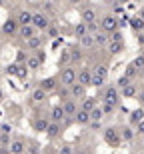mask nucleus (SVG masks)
Wrapping results in <instances>:
<instances>
[{"label":"nucleus","mask_w":144,"mask_h":154,"mask_svg":"<svg viewBox=\"0 0 144 154\" xmlns=\"http://www.w3.org/2000/svg\"><path fill=\"white\" fill-rule=\"evenodd\" d=\"M120 90H118V86L116 84H106L100 90V94H98V100L100 102H104V104H112V106H120Z\"/></svg>","instance_id":"1"},{"label":"nucleus","mask_w":144,"mask_h":154,"mask_svg":"<svg viewBox=\"0 0 144 154\" xmlns=\"http://www.w3.org/2000/svg\"><path fill=\"white\" fill-rule=\"evenodd\" d=\"M98 26H100V30L102 32H106V34H112V32H116V30H120V22H118V18L112 14V12H106V14H102V16L98 18Z\"/></svg>","instance_id":"2"},{"label":"nucleus","mask_w":144,"mask_h":154,"mask_svg":"<svg viewBox=\"0 0 144 154\" xmlns=\"http://www.w3.org/2000/svg\"><path fill=\"white\" fill-rule=\"evenodd\" d=\"M102 138H104V142L108 144L110 148H120L122 146V134H120V128H118V126H108V128H104Z\"/></svg>","instance_id":"3"},{"label":"nucleus","mask_w":144,"mask_h":154,"mask_svg":"<svg viewBox=\"0 0 144 154\" xmlns=\"http://www.w3.org/2000/svg\"><path fill=\"white\" fill-rule=\"evenodd\" d=\"M76 74H78V68L76 66H66V68H60L58 70V80L62 86H72L76 82Z\"/></svg>","instance_id":"4"},{"label":"nucleus","mask_w":144,"mask_h":154,"mask_svg":"<svg viewBox=\"0 0 144 154\" xmlns=\"http://www.w3.org/2000/svg\"><path fill=\"white\" fill-rule=\"evenodd\" d=\"M50 24H52V22H50V16H46L42 10L32 12V26H34L38 32H46Z\"/></svg>","instance_id":"5"},{"label":"nucleus","mask_w":144,"mask_h":154,"mask_svg":"<svg viewBox=\"0 0 144 154\" xmlns=\"http://www.w3.org/2000/svg\"><path fill=\"white\" fill-rule=\"evenodd\" d=\"M98 12H96V8H94L92 4H84L80 8V20L84 24H88V26H90V24H98Z\"/></svg>","instance_id":"6"},{"label":"nucleus","mask_w":144,"mask_h":154,"mask_svg":"<svg viewBox=\"0 0 144 154\" xmlns=\"http://www.w3.org/2000/svg\"><path fill=\"white\" fill-rule=\"evenodd\" d=\"M48 102V94L42 90L40 86H34L28 94V104L30 106H42V104Z\"/></svg>","instance_id":"7"},{"label":"nucleus","mask_w":144,"mask_h":154,"mask_svg":"<svg viewBox=\"0 0 144 154\" xmlns=\"http://www.w3.org/2000/svg\"><path fill=\"white\" fill-rule=\"evenodd\" d=\"M18 30H20V24L16 22V18H6L2 28H0V34L8 36V38H14V36H18Z\"/></svg>","instance_id":"8"},{"label":"nucleus","mask_w":144,"mask_h":154,"mask_svg":"<svg viewBox=\"0 0 144 154\" xmlns=\"http://www.w3.org/2000/svg\"><path fill=\"white\" fill-rule=\"evenodd\" d=\"M36 86H40L46 94H52V92H56L60 88V80H58V76H46V78H42Z\"/></svg>","instance_id":"9"},{"label":"nucleus","mask_w":144,"mask_h":154,"mask_svg":"<svg viewBox=\"0 0 144 154\" xmlns=\"http://www.w3.org/2000/svg\"><path fill=\"white\" fill-rule=\"evenodd\" d=\"M42 62H44V52L38 50V52H30L28 60H26V68L30 72H36V70H40Z\"/></svg>","instance_id":"10"},{"label":"nucleus","mask_w":144,"mask_h":154,"mask_svg":"<svg viewBox=\"0 0 144 154\" xmlns=\"http://www.w3.org/2000/svg\"><path fill=\"white\" fill-rule=\"evenodd\" d=\"M76 82L82 84L84 88L92 86V68L90 66H80L78 68V74H76Z\"/></svg>","instance_id":"11"},{"label":"nucleus","mask_w":144,"mask_h":154,"mask_svg":"<svg viewBox=\"0 0 144 154\" xmlns=\"http://www.w3.org/2000/svg\"><path fill=\"white\" fill-rule=\"evenodd\" d=\"M48 118H50V122H58V124H64V122L68 120V116H66V112H64L62 104H54V106L48 110Z\"/></svg>","instance_id":"12"},{"label":"nucleus","mask_w":144,"mask_h":154,"mask_svg":"<svg viewBox=\"0 0 144 154\" xmlns=\"http://www.w3.org/2000/svg\"><path fill=\"white\" fill-rule=\"evenodd\" d=\"M26 146H28V142L24 138L12 136L10 144H8V150H10V154H26Z\"/></svg>","instance_id":"13"},{"label":"nucleus","mask_w":144,"mask_h":154,"mask_svg":"<svg viewBox=\"0 0 144 154\" xmlns=\"http://www.w3.org/2000/svg\"><path fill=\"white\" fill-rule=\"evenodd\" d=\"M6 74L8 76H18V78H26L28 74V68L24 64H18V62H12L6 66Z\"/></svg>","instance_id":"14"},{"label":"nucleus","mask_w":144,"mask_h":154,"mask_svg":"<svg viewBox=\"0 0 144 154\" xmlns=\"http://www.w3.org/2000/svg\"><path fill=\"white\" fill-rule=\"evenodd\" d=\"M48 124H50L48 116H34V118H30V126H32L34 132H46Z\"/></svg>","instance_id":"15"},{"label":"nucleus","mask_w":144,"mask_h":154,"mask_svg":"<svg viewBox=\"0 0 144 154\" xmlns=\"http://www.w3.org/2000/svg\"><path fill=\"white\" fill-rule=\"evenodd\" d=\"M60 104H62V108H64V112H66L68 118H74V114L78 112V108H80V104L76 102L74 98H68V100H64V102H60Z\"/></svg>","instance_id":"16"},{"label":"nucleus","mask_w":144,"mask_h":154,"mask_svg":"<svg viewBox=\"0 0 144 154\" xmlns=\"http://www.w3.org/2000/svg\"><path fill=\"white\" fill-rule=\"evenodd\" d=\"M106 50H108L110 56H118V54H122V52L126 50V44H124V40H122V42H118V40H110L108 46H106Z\"/></svg>","instance_id":"17"},{"label":"nucleus","mask_w":144,"mask_h":154,"mask_svg":"<svg viewBox=\"0 0 144 154\" xmlns=\"http://www.w3.org/2000/svg\"><path fill=\"white\" fill-rule=\"evenodd\" d=\"M62 132H64V124H58V122H50L44 134H46V136L50 138V140H54V138L62 136Z\"/></svg>","instance_id":"18"},{"label":"nucleus","mask_w":144,"mask_h":154,"mask_svg":"<svg viewBox=\"0 0 144 154\" xmlns=\"http://www.w3.org/2000/svg\"><path fill=\"white\" fill-rule=\"evenodd\" d=\"M36 32H38V30H36L32 24H26V26H20L18 36H20V40H22V42H28L30 38H34V36H36Z\"/></svg>","instance_id":"19"},{"label":"nucleus","mask_w":144,"mask_h":154,"mask_svg":"<svg viewBox=\"0 0 144 154\" xmlns=\"http://www.w3.org/2000/svg\"><path fill=\"white\" fill-rule=\"evenodd\" d=\"M70 98H74L76 102H80L82 98H86V88L82 84H78V82H74L70 86Z\"/></svg>","instance_id":"20"},{"label":"nucleus","mask_w":144,"mask_h":154,"mask_svg":"<svg viewBox=\"0 0 144 154\" xmlns=\"http://www.w3.org/2000/svg\"><path fill=\"white\" fill-rule=\"evenodd\" d=\"M142 120H144V108H142V106H138L136 110H132V112H130V118H128V126L136 128V126H138Z\"/></svg>","instance_id":"21"},{"label":"nucleus","mask_w":144,"mask_h":154,"mask_svg":"<svg viewBox=\"0 0 144 154\" xmlns=\"http://www.w3.org/2000/svg\"><path fill=\"white\" fill-rule=\"evenodd\" d=\"M90 122H92V118H90V112L78 108V112L74 114V124H78V126H88Z\"/></svg>","instance_id":"22"},{"label":"nucleus","mask_w":144,"mask_h":154,"mask_svg":"<svg viewBox=\"0 0 144 154\" xmlns=\"http://www.w3.org/2000/svg\"><path fill=\"white\" fill-rule=\"evenodd\" d=\"M120 134H122V142H126V144L134 142V138L138 136V134H136V128H132V126H122Z\"/></svg>","instance_id":"23"},{"label":"nucleus","mask_w":144,"mask_h":154,"mask_svg":"<svg viewBox=\"0 0 144 154\" xmlns=\"http://www.w3.org/2000/svg\"><path fill=\"white\" fill-rule=\"evenodd\" d=\"M16 22L20 24V26H26V24H32V12L26 10V8H22V10H18L16 16Z\"/></svg>","instance_id":"24"},{"label":"nucleus","mask_w":144,"mask_h":154,"mask_svg":"<svg viewBox=\"0 0 144 154\" xmlns=\"http://www.w3.org/2000/svg\"><path fill=\"white\" fill-rule=\"evenodd\" d=\"M98 104H100V100L94 96H86V98H82L80 100V108L82 110H86V112H92L94 108H96Z\"/></svg>","instance_id":"25"},{"label":"nucleus","mask_w":144,"mask_h":154,"mask_svg":"<svg viewBox=\"0 0 144 154\" xmlns=\"http://www.w3.org/2000/svg\"><path fill=\"white\" fill-rule=\"evenodd\" d=\"M58 68H66V66H72V56H70V48H64L58 56Z\"/></svg>","instance_id":"26"},{"label":"nucleus","mask_w":144,"mask_h":154,"mask_svg":"<svg viewBox=\"0 0 144 154\" xmlns=\"http://www.w3.org/2000/svg\"><path fill=\"white\" fill-rule=\"evenodd\" d=\"M108 42H110V36L106 34V32L98 30L96 34H94V46H96V48H106Z\"/></svg>","instance_id":"27"},{"label":"nucleus","mask_w":144,"mask_h":154,"mask_svg":"<svg viewBox=\"0 0 144 154\" xmlns=\"http://www.w3.org/2000/svg\"><path fill=\"white\" fill-rule=\"evenodd\" d=\"M24 44H26V48H28V52H38V50L42 48V44H44V38L36 34L34 38H30L28 42H24Z\"/></svg>","instance_id":"28"},{"label":"nucleus","mask_w":144,"mask_h":154,"mask_svg":"<svg viewBox=\"0 0 144 154\" xmlns=\"http://www.w3.org/2000/svg\"><path fill=\"white\" fill-rule=\"evenodd\" d=\"M136 94H138V84H128L124 86V88H120V96L122 98H136Z\"/></svg>","instance_id":"29"},{"label":"nucleus","mask_w":144,"mask_h":154,"mask_svg":"<svg viewBox=\"0 0 144 154\" xmlns=\"http://www.w3.org/2000/svg\"><path fill=\"white\" fill-rule=\"evenodd\" d=\"M128 26H130V28H132L134 32H136V34H140V32H144V20H142V18L138 16V14L130 18V22H128Z\"/></svg>","instance_id":"30"},{"label":"nucleus","mask_w":144,"mask_h":154,"mask_svg":"<svg viewBox=\"0 0 144 154\" xmlns=\"http://www.w3.org/2000/svg\"><path fill=\"white\" fill-rule=\"evenodd\" d=\"M92 74H96V76H102V78H108V74H110L108 64H104V62H100V64H94Z\"/></svg>","instance_id":"31"},{"label":"nucleus","mask_w":144,"mask_h":154,"mask_svg":"<svg viewBox=\"0 0 144 154\" xmlns=\"http://www.w3.org/2000/svg\"><path fill=\"white\" fill-rule=\"evenodd\" d=\"M78 46H80L82 50H90V48H94V34L82 36V38L78 40Z\"/></svg>","instance_id":"32"},{"label":"nucleus","mask_w":144,"mask_h":154,"mask_svg":"<svg viewBox=\"0 0 144 154\" xmlns=\"http://www.w3.org/2000/svg\"><path fill=\"white\" fill-rule=\"evenodd\" d=\"M86 34H90V30H88V24H84V22L80 20V22H78V24L74 26V36H76L78 40H80L82 36H86Z\"/></svg>","instance_id":"33"},{"label":"nucleus","mask_w":144,"mask_h":154,"mask_svg":"<svg viewBox=\"0 0 144 154\" xmlns=\"http://www.w3.org/2000/svg\"><path fill=\"white\" fill-rule=\"evenodd\" d=\"M70 56H72V66H76L78 62H82V48L80 46H74V48H70Z\"/></svg>","instance_id":"34"},{"label":"nucleus","mask_w":144,"mask_h":154,"mask_svg":"<svg viewBox=\"0 0 144 154\" xmlns=\"http://www.w3.org/2000/svg\"><path fill=\"white\" fill-rule=\"evenodd\" d=\"M122 76H126L128 80H132V82H134V80H136V78L140 76V70H136V68L132 66V64H128L126 68H124V74H122Z\"/></svg>","instance_id":"35"},{"label":"nucleus","mask_w":144,"mask_h":154,"mask_svg":"<svg viewBox=\"0 0 144 154\" xmlns=\"http://www.w3.org/2000/svg\"><path fill=\"white\" fill-rule=\"evenodd\" d=\"M90 118H92V122H102L106 116H104V112H102V108H100V104H98L96 108L90 112Z\"/></svg>","instance_id":"36"},{"label":"nucleus","mask_w":144,"mask_h":154,"mask_svg":"<svg viewBox=\"0 0 144 154\" xmlns=\"http://www.w3.org/2000/svg\"><path fill=\"white\" fill-rule=\"evenodd\" d=\"M56 94H58V98H60V102L68 100V98H70V86H62V84H60V88L56 90Z\"/></svg>","instance_id":"37"},{"label":"nucleus","mask_w":144,"mask_h":154,"mask_svg":"<svg viewBox=\"0 0 144 154\" xmlns=\"http://www.w3.org/2000/svg\"><path fill=\"white\" fill-rule=\"evenodd\" d=\"M106 80H108V78H102V76L92 74V86L96 88V90H102L104 86H106Z\"/></svg>","instance_id":"38"},{"label":"nucleus","mask_w":144,"mask_h":154,"mask_svg":"<svg viewBox=\"0 0 144 154\" xmlns=\"http://www.w3.org/2000/svg\"><path fill=\"white\" fill-rule=\"evenodd\" d=\"M26 154H42L40 152V144L36 142V140L28 142V146H26Z\"/></svg>","instance_id":"39"},{"label":"nucleus","mask_w":144,"mask_h":154,"mask_svg":"<svg viewBox=\"0 0 144 154\" xmlns=\"http://www.w3.org/2000/svg\"><path fill=\"white\" fill-rule=\"evenodd\" d=\"M130 64H132L136 70H140V72H142V70H144V52H142V54H138V56L134 58Z\"/></svg>","instance_id":"40"},{"label":"nucleus","mask_w":144,"mask_h":154,"mask_svg":"<svg viewBox=\"0 0 144 154\" xmlns=\"http://www.w3.org/2000/svg\"><path fill=\"white\" fill-rule=\"evenodd\" d=\"M100 108H102L104 116H112V114L116 112V106H112V104H104V102H100Z\"/></svg>","instance_id":"41"},{"label":"nucleus","mask_w":144,"mask_h":154,"mask_svg":"<svg viewBox=\"0 0 144 154\" xmlns=\"http://www.w3.org/2000/svg\"><path fill=\"white\" fill-rule=\"evenodd\" d=\"M28 56H30V52H26V50H18L16 62H18V64H24V66H26V60H28Z\"/></svg>","instance_id":"42"},{"label":"nucleus","mask_w":144,"mask_h":154,"mask_svg":"<svg viewBox=\"0 0 144 154\" xmlns=\"http://www.w3.org/2000/svg\"><path fill=\"white\" fill-rule=\"evenodd\" d=\"M112 14H114L116 18L124 16V6H122V4H118V2H116V4H112Z\"/></svg>","instance_id":"43"},{"label":"nucleus","mask_w":144,"mask_h":154,"mask_svg":"<svg viewBox=\"0 0 144 154\" xmlns=\"http://www.w3.org/2000/svg\"><path fill=\"white\" fill-rule=\"evenodd\" d=\"M56 154H74V148L70 146V144H62L60 148H58V152Z\"/></svg>","instance_id":"44"},{"label":"nucleus","mask_w":144,"mask_h":154,"mask_svg":"<svg viewBox=\"0 0 144 154\" xmlns=\"http://www.w3.org/2000/svg\"><path fill=\"white\" fill-rule=\"evenodd\" d=\"M128 84H132V80H128L126 76H120V78H118V82H116L118 90H120V88H124V86H128Z\"/></svg>","instance_id":"45"},{"label":"nucleus","mask_w":144,"mask_h":154,"mask_svg":"<svg viewBox=\"0 0 144 154\" xmlns=\"http://www.w3.org/2000/svg\"><path fill=\"white\" fill-rule=\"evenodd\" d=\"M56 36H58V28L50 24V26H48V30H46V38H56Z\"/></svg>","instance_id":"46"},{"label":"nucleus","mask_w":144,"mask_h":154,"mask_svg":"<svg viewBox=\"0 0 144 154\" xmlns=\"http://www.w3.org/2000/svg\"><path fill=\"white\" fill-rule=\"evenodd\" d=\"M136 100H138V104L144 108V86H142V88L138 86V94H136Z\"/></svg>","instance_id":"47"},{"label":"nucleus","mask_w":144,"mask_h":154,"mask_svg":"<svg viewBox=\"0 0 144 154\" xmlns=\"http://www.w3.org/2000/svg\"><path fill=\"white\" fill-rule=\"evenodd\" d=\"M110 40H118V42H122V40H124L122 30H116V32H112V34H110Z\"/></svg>","instance_id":"48"},{"label":"nucleus","mask_w":144,"mask_h":154,"mask_svg":"<svg viewBox=\"0 0 144 154\" xmlns=\"http://www.w3.org/2000/svg\"><path fill=\"white\" fill-rule=\"evenodd\" d=\"M42 6H44V10H42V12H44L46 16H48V14H52V12H54V8H52V6H54V4H52V2H44V4H42Z\"/></svg>","instance_id":"49"},{"label":"nucleus","mask_w":144,"mask_h":154,"mask_svg":"<svg viewBox=\"0 0 144 154\" xmlns=\"http://www.w3.org/2000/svg\"><path fill=\"white\" fill-rule=\"evenodd\" d=\"M136 42H138V46L144 50V32H140V34H136Z\"/></svg>","instance_id":"50"},{"label":"nucleus","mask_w":144,"mask_h":154,"mask_svg":"<svg viewBox=\"0 0 144 154\" xmlns=\"http://www.w3.org/2000/svg\"><path fill=\"white\" fill-rule=\"evenodd\" d=\"M136 134H138V136H144V120L136 126Z\"/></svg>","instance_id":"51"},{"label":"nucleus","mask_w":144,"mask_h":154,"mask_svg":"<svg viewBox=\"0 0 144 154\" xmlns=\"http://www.w3.org/2000/svg\"><path fill=\"white\" fill-rule=\"evenodd\" d=\"M100 126H102V122H90L88 128H90V130H100Z\"/></svg>","instance_id":"52"},{"label":"nucleus","mask_w":144,"mask_h":154,"mask_svg":"<svg viewBox=\"0 0 144 154\" xmlns=\"http://www.w3.org/2000/svg\"><path fill=\"white\" fill-rule=\"evenodd\" d=\"M74 154H90V148H74Z\"/></svg>","instance_id":"53"},{"label":"nucleus","mask_w":144,"mask_h":154,"mask_svg":"<svg viewBox=\"0 0 144 154\" xmlns=\"http://www.w3.org/2000/svg\"><path fill=\"white\" fill-rule=\"evenodd\" d=\"M82 2H84V0H68V4H70V6H80Z\"/></svg>","instance_id":"54"},{"label":"nucleus","mask_w":144,"mask_h":154,"mask_svg":"<svg viewBox=\"0 0 144 154\" xmlns=\"http://www.w3.org/2000/svg\"><path fill=\"white\" fill-rule=\"evenodd\" d=\"M116 2H118V4H122V6H126L128 2H130V0H116Z\"/></svg>","instance_id":"55"},{"label":"nucleus","mask_w":144,"mask_h":154,"mask_svg":"<svg viewBox=\"0 0 144 154\" xmlns=\"http://www.w3.org/2000/svg\"><path fill=\"white\" fill-rule=\"evenodd\" d=\"M102 2H104V4H110V6L116 4V0H102Z\"/></svg>","instance_id":"56"},{"label":"nucleus","mask_w":144,"mask_h":154,"mask_svg":"<svg viewBox=\"0 0 144 154\" xmlns=\"http://www.w3.org/2000/svg\"><path fill=\"white\" fill-rule=\"evenodd\" d=\"M138 16H140V18H142V20H144V6H142V8H140V10H138Z\"/></svg>","instance_id":"57"},{"label":"nucleus","mask_w":144,"mask_h":154,"mask_svg":"<svg viewBox=\"0 0 144 154\" xmlns=\"http://www.w3.org/2000/svg\"><path fill=\"white\" fill-rule=\"evenodd\" d=\"M0 100H2V90H0Z\"/></svg>","instance_id":"58"},{"label":"nucleus","mask_w":144,"mask_h":154,"mask_svg":"<svg viewBox=\"0 0 144 154\" xmlns=\"http://www.w3.org/2000/svg\"><path fill=\"white\" fill-rule=\"evenodd\" d=\"M0 138H2V128H0Z\"/></svg>","instance_id":"59"},{"label":"nucleus","mask_w":144,"mask_h":154,"mask_svg":"<svg viewBox=\"0 0 144 154\" xmlns=\"http://www.w3.org/2000/svg\"><path fill=\"white\" fill-rule=\"evenodd\" d=\"M42 154H46V152H42Z\"/></svg>","instance_id":"60"},{"label":"nucleus","mask_w":144,"mask_h":154,"mask_svg":"<svg viewBox=\"0 0 144 154\" xmlns=\"http://www.w3.org/2000/svg\"><path fill=\"white\" fill-rule=\"evenodd\" d=\"M142 4H144V0H142Z\"/></svg>","instance_id":"61"},{"label":"nucleus","mask_w":144,"mask_h":154,"mask_svg":"<svg viewBox=\"0 0 144 154\" xmlns=\"http://www.w3.org/2000/svg\"><path fill=\"white\" fill-rule=\"evenodd\" d=\"M142 52H144V50H142Z\"/></svg>","instance_id":"62"}]
</instances>
